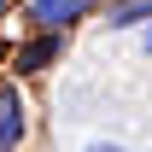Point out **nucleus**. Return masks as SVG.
Wrapping results in <instances>:
<instances>
[{"label": "nucleus", "instance_id": "0eeeda50", "mask_svg": "<svg viewBox=\"0 0 152 152\" xmlns=\"http://www.w3.org/2000/svg\"><path fill=\"white\" fill-rule=\"evenodd\" d=\"M0 12H6V0H0Z\"/></svg>", "mask_w": 152, "mask_h": 152}, {"label": "nucleus", "instance_id": "423d86ee", "mask_svg": "<svg viewBox=\"0 0 152 152\" xmlns=\"http://www.w3.org/2000/svg\"><path fill=\"white\" fill-rule=\"evenodd\" d=\"M146 53H152V23H146Z\"/></svg>", "mask_w": 152, "mask_h": 152}, {"label": "nucleus", "instance_id": "20e7f679", "mask_svg": "<svg viewBox=\"0 0 152 152\" xmlns=\"http://www.w3.org/2000/svg\"><path fill=\"white\" fill-rule=\"evenodd\" d=\"M105 23H111V29H123V23H152V0H117L111 12H105Z\"/></svg>", "mask_w": 152, "mask_h": 152}, {"label": "nucleus", "instance_id": "39448f33", "mask_svg": "<svg viewBox=\"0 0 152 152\" xmlns=\"http://www.w3.org/2000/svg\"><path fill=\"white\" fill-rule=\"evenodd\" d=\"M88 152H123V146H111V140H94V146H88Z\"/></svg>", "mask_w": 152, "mask_h": 152}, {"label": "nucleus", "instance_id": "f257e3e1", "mask_svg": "<svg viewBox=\"0 0 152 152\" xmlns=\"http://www.w3.org/2000/svg\"><path fill=\"white\" fill-rule=\"evenodd\" d=\"M82 12H88V0H29V18H35L47 35H58V29L76 23Z\"/></svg>", "mask_w": 152, "mask_h": 152}, {"label": "nucleus", "instance_id": "f03ea898", "mask_svg": "<svg viewBox=\"0 0 152 152\" xmlns=\"http://www.w3.org/2000/svg\"><path fill=\"white\" fill-rule=\"evenodd\" d=\"M23 99H18V88H0V152H18V140H23Z\"/></svg>", "mask_w": 152, "mask_h": 152}, {"label": "nucleus", "instance_id": "7ed1b4c3", "mask_svg": "<svg viewBox=\"0 0 152 152\" xmlns=\"http://www.w3.org/2000/svg\"><path fill=\"white\" fill-rule=\"evenodd\" d=\"M58 58V35H35L18 47V70H41V64H53Z\"/></svg>", "mask_w": 152, "mask_h": 152}]
</instances>
